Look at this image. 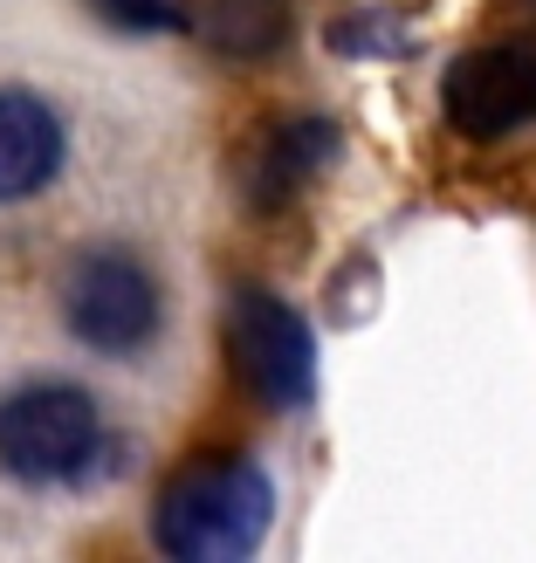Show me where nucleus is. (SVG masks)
<instances>
[{
  "instance_id": "obj_4",
  "label": "nucleus",
  "mask_w": 536,
  "mask_h": 563,
  "mask_svg": "<svg viewBox=\"0 0 536 563\" xmlns=\"http://www.w3.org/2000/svg\"><path fill=\"white\" fill-rule=\"evenodd\" d=\"M63 317L90 351L131 357L138 344H152V330L165 317L158 275L138 262L131 247H90L63 282Z\"/></svg>"
},
{
  "instance_id": "obj_5",
  "label": "nucleus",
  "mask_w": 536,
  "mask_h": 563,
  "mask_svg": "<svg viewBox=\"0 0 536 563\" xmlns=\"http://www.w3.org/2000/svg\"><path fill=\"white\" fill-rule=\"evenodd\" d=\"M447 124L461 137H510L536 118V48L495 42V48H468L440 82Z\"/></svg>"
},
{
  "instance_id": "obj_2",
  "label": "nucleus",
  "mask_w": 536,
  "mask_h": 563,
  "mask_svg": "<svg viewBox=\"0 0 536 563\" xmlns=\"http://www.w3.org/2000/svg\"><path fill=\"white\" fill-rule=\"evenodd\" d=\"M103 454V412L83 385H21L0 399V467L28 488L83 482Z\"/></svg>"
},
{
  "instance_id": "obj_6",
  "label": "nucleus",
  "mask_w": 536,
  "mask_h": 563,
  "mask_svg": "<svg viewBox=\"0 0 536 563\" xmlns=\"http://www.w3.org/2000/svg\"><path fill=\"white\" fill-rule=\"evenodd\" d=\"M330 152H337V124L330 118H282V124H269L255 137V152L241 158V192L255 207H282L324 173Z\"/></svg>"
},
{
  "instance_id": "obj_1",
  "label": "nucleus",
  "mask_w": 536,
  "mask_h": 563,
  "mask_svg": "<svg viewBox=\"0 0 536 563\" xmlns=\"http://www.w3.org/2000/svg\"><path fill=\"white\" fill-rule=\"evenodd\" d=\"M275 522V488L255 461L207 454L158 488L152 543L173 563H241Z\"/></svg>"
},
{
  "instance_id": "obj_8",
  "label": "nucleus",
  "mask_w": 536,
  "mask_h": 563,
  "mask_svg": "<svg viewBox=\"0 0 536 563\" xmlns=\"http://www.w3.org/2000/svg\"><path fill=\"white\" fill-rule=\"evenodd\" d=\"M193 27L228 55V63H262L289 35V0H207Z\"/></svg>"
},
{
  "instance_id": "obj_3",
  "label": "nucleus",
  "mask_w": 536,
  "mask_h": 563,
  "mask_svg": "<svg viewBox=\"0 0 536 563\" xmlns=\"http://www.w3.org/2000/svg\"><path fill=\"white\" fill-rule=\"evenodd\" d=\"M228 364L234 385L269 412H303L317 391V336L289 302L255 282L228 296Z\"/></svg>"
},
{
  "instance_id": "obj_7",
  "label": "nucleus",
  "mask_w": 536,
  "mask_h": 563,
  "mask_svg": "<svg viewBox=\"0 0 536 563\" xmlns=\"http://www.w3.org/2000/svg\"><path fill=\"white\" fill-rule=\"evenodd\" d=\"M63 173V124L28 90H0V207L35 200Z\"/></svg>"
},
{
  "instance_id": "obj_9",
  "label": "nucleus",
  "mask_w": 536,
  "mask_h": 563,
  "mask_svg": "<svg viewBox=\"0 0 536 563\" xmlns=\"http://www.w3.org/2000/svg\"><path fill=\"white\" fill-rule=\"evenodd\" d=\"M90 14L124 27V35H186L193 27L186 0H90Z\"/></svg>"
}]
</instances>
